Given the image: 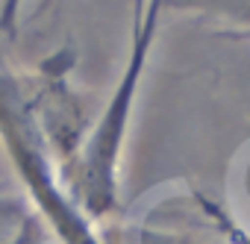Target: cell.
Returning <instances> with one entry per match:
<instances>
[{
    "label": "cell",
    "mask_w": 250,
    "mask_h": 244,
    "mask_svg": "<svg viewBox=\"0 0 250 244\" xmlns=\"http://www.w3.org/2000/svg\"><path fill=\"white\" fill-rule=\"evenodd\" d=\"M162 12H165L162 0H145L142 9L133 12V41L127 68H124L112 97L106 100L91 136L71 162L68 180L74 188V200L88 218H103L118 206V168H121L124 139L130 130V118L139 100V80L147 68V56L153 50Z\"/></svg>",
    "instance_id": "1"
},
{
    "label": "cell",
    "mask_w": 250,
    "mask_h": 244,
    "mask_svg": "<svg viewBox=\"0 0 250 244\" xmlns=\"http://www.w3.org/2000/svg\"><path fill=\"white\" fill-rule=\"evenodd\" d=\"M162 3H165V9L212 15V18L229 21L238 30L250 33V0H162Z\"/></svg>",
    "instance_id": "2"
},
{
    "label": "cell",
    "mask_w": 250,
    "mask_h": 244,
    "mask_svg": "<svg viewBox=\"0 0 250 244\" xmlns=\"http://www.w3.org/2000/svg\"><path fill=\"white\" fill-rule=\"evenodd\" d=\"M50 0H39V15L47 9ZM24 21H30V0H3L0 6V30L15 33Z\"/></svg>",
    "instance_id": "3"
},
{
    "label": "cell",
    "mask_w": 250,
    "mask_h": 244,
    "mask_svg": "<svg viewBox=\"0 0 250 244\" xmlns=\"http://www.w3.org/2000/svg\"><path fill=\"white\" fill-rule=\"evenodd\" d=\"M142 3H145V0H136V6H133V12H136V9H142Z\"/></svg>",
    "instance_id": "4"
}]
</instances>
